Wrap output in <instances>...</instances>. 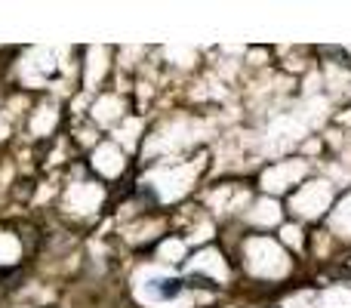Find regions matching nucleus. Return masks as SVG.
Segmentation results:
<instances>
[{
    "mask_svg": "<svg viewBox=\"0 0 351 308\" xmlns=\"http://www.w3.org/2000/svg\"><path fill=\"white\" fill-rule=\"evenodd\" d=\"M148 290H152L158 299H176L182 290H185V281H173V278L152 281V284H148Z\"/></svg>",
    "mask_w": 351,
    "mask_h": 308,
    "instance_id": "nucleus-1",
    "label": "nucleus"
}]
</instances>
